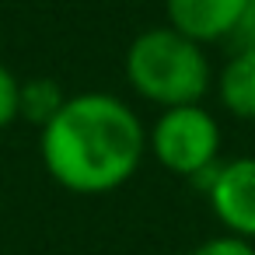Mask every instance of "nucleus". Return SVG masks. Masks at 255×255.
I'll use <instances>...</instances> for the list:
<instances>
[{"label": "nucleus", "mask_w": 255, "mask_h": 255, "mask_svg": "<svg viewBox=\"0 0 255 255\" xmlns=\"http://www.w3.org/2000/svg\"><path fill=\"white\" fill-rule=\"evenodd\" d=\"M248 0H164V25L199 46L227 42Z\"/></svg>", "instance_id": "5"}, {"label": "nucleus", "mask_w": 255, "mask_h": 255, "mask_svg": "<svg viewBox=\"0 0 255 255\" xmlns=\"http://www.w3.org/2000/svg\"><path fill=\"white\" fill-rule=\"evenodd\" d=\"M224 234L255 241V157H227L199 185Z\"/></svg>", "instance_id": "4"}, {"label": "nucleus", "mask_w": 255, "mask_h": 255, "mask_svg": "<svg viewBox=\"0 0 255 255\" xmlns=\"http://www.w3.org/2000/svg\"><path fill=\"white\" fill-rule=\"evenodd\" d=\"M46 175L74 196L123 189L147 157V129L133 105L109 91H81L39 129Z\"/></svg>", "instance_id": "1"}, {"label": "nucleus", "mask_w": 255, "mask_h": 255, "mask_svg": "<svg viewBox=\"0 0 255 255\" xmlns=\"http://www.w3.org/2000/svg\"><path fill=\"white\" fill-rule=\"evenodd\" d=\"M189 255H255V241H245L234 234H217V238L199 241Z\"/></svg>", "instance_id": "9"}, {"label": "nucleus", "mask_w": 255, "mask_h": 255, "mask_svg": "<svg viewBox=\"0 0 255 255\" xmlns=\"http://www.w3.org/2000/svg\"><path fill=\"white\" fill-rule=\"evenodd\" d=\"M21 119V81L11 67L0 63V129Z\"/></svg>", "instance_id": "8"}, {"label": "nucleus", "mask_w": 255, "mask_h": 255, "mask_svg": "<svg viewBox=\"0 0 255 255\" xmlns=\"http://www.w3.org/2000/svg\"><path fill=\"white\" fill-rule=\"evenodd\" d=\"M227 46H231V53L234 49H255V0L245 4V11H241L231 39H227Z\"/></svg>", "instance_id": "10"}, {"label": "nucleus", "mask_w": 255, "mask_h": 255, "mask_svg": "<svg viewBox=\"0 0 255 255\" xmlns=\"http://www.w3.org/2000/svg\"><path fill=\"white\" fill-rule=\"evenodd\" d=\"M220 123L210 109H203V102L161 109V116L147 129V154L168 175L189 178L196 185H203L220 164Z\"/></svg>", "instance_id": "3"}, {"label": "nucleus", "mask_w": 255, "mask_h": 255, "mask_svg": "<svg viewBox=\"0 0 255 255\" xmlns=\"http://www.w3.org/2000/svg\"><path fill=\"white\" fill-rule=\"evenodd\" d=\"M123 74H126L129 88L157 109L199 105L213 88L206 46L192 42L189 35L175 32L171 25L143 28L126 46Z\"/></svg>", "instance_id": "2"}, {"label": "nucleus", "mask_w": 255, "mask_h": 255, "mask_svg": "<svg viewBox=\"0 0 255 255\" xmlns=\"http://www.w3.org/2000/svg\"><path fill=\"white\" fill-rule=\"evenodd\" d=\"M213 88L227 116L255 123V49H234L213 77Z\"/></svg>", "instance_id": "6"}, {"label": "nucleus", "mask_w": 255, "mask_h": 255, "mask_svg": "<svg viewBox=\"0 0 255 255\" xmlns=\"http://www.w3.org/2000/svg\"><path fill=\"white\" fill-rule=\"evenodd\" d=\"M70 95H63V88L53 77H35V81H21V119L35 123L39 129L63 109Z\"/></svg>", "instance_id": "7"}]
</instances>
